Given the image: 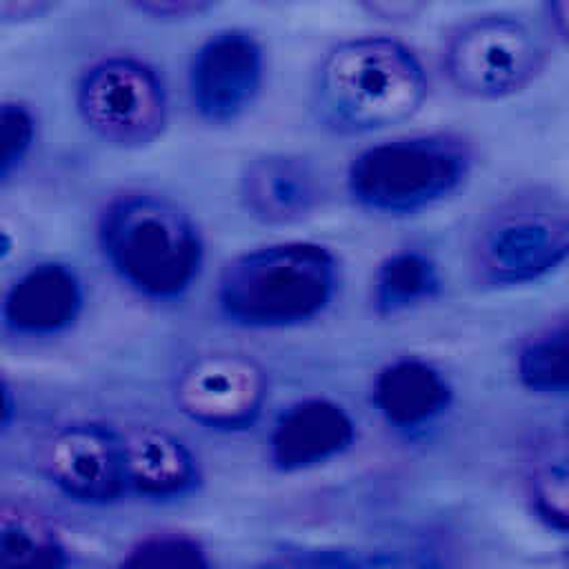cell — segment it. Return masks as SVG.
<instances>
[{"label": "cell", "mask_w": 569, "mask_h": 569, "mask_svg": "<svg viewBox=\"0 0 569 569\" xmlns=\"http://www.w3.org/2000/svg\"><path fill=\"white\" fill-rule=\"evenodd\" d=\"M429 96L418 53L391 36H358L320 60L311 98L318 120L345 136L385 131L411 120Z\"/></svg>", "instance_id": "obj_1"}, {"label": "cell", "mask_w": 569, "mask_h": 569, "mask_svg": "<svg viewBox=\"0 0 569 569\" xmlns=\"http://www.w3.org/2000/svg\"><path fill=\"white\" fill-rule=\"evenodd\" d=\"M96 240L109 269L153 302L180 300L204 262V240L191 213L149 189L109 198L98 213Z\"/></svg>", "instance_id": "obj_2"}, {"label": "cell", "mask_w": 569, "mask_h": 569, "mask_svg": "<svg viewBox=\"0 0 569 569\" xmlns=\"http://www.w3.org/2000/svg\"><path fill=\"white\" fill-rule=\"evenodd\" d=\"M338 256L322 242L282 240L233 256L216 282V307L242 329L302 327L329 311L340 291Z\"/></svg>", "instance_id": "obj_3"}, {"label": "cell", "mask_w": 569, "mask_h": 569, "mask_svg": "<svg viewBox=\"0 0 569 569\" xmlns=\"http://www.w3.org/2000/svg\"><path fill=\"white\" fill-rule=\"evenodd\" d=\"M569 262V196L547 184L518 187L476 222L469 264L487 289L536 284Z\"/></svg>", "instance_id": "obj_4"}, {"label": "cell", "mask_w": 569, "mask_h": 569, "mask_svg": "<svg viewBox=\"0 0 569 569\" xmlns=\"http://www.w3.org/2000/svg\"><path fill=\"white\" fill-rule=\"evenodd\" d=\"M473 164L476 149L462 133L398 136L353 156L347 167V191L369 213L411 216L458 193Z\"/></svg>", "instance_id": "obj_5"}, {"label": "cell", "mask_w": 569, "mask_h": 569, "mask_svg": "<svg viewBox=\"0 0 569 569\" xmlns=\"http://www.w3.org/2000/svg\"><path fill=\"white\" fill-rule=\"evenodd\" d=\"M547 67V47L525 20L482 13L453 24L440 49L449 87L471 100H502L531 87Z\"/></svg>", "instance_id": "obj_6"}, {"label": "cell", "mask_w": 569, "mask_h": 569, "mask_svg": "<svg viewBox=\"0 0 569 569\" xmlns=\"http://www.w3.org/2000/svg\"><path fill=\"white\" fill-rule=\"evenodd\" d=\"M73 104L87 131L116 149L149 147L162 138L169 122L162 76L131 53L93 60L76 80Z\"/></svg>", "instance_id": "obj_7"}, {"label": "cell", "mask_w": 569, "mask_h": 569, "mask_svg": "<svg viewBox=\"0 0 569 569\" xmlns=\"http://www.w3.org/2000/svg\"><path fill=\"white\" fill-rule=\"evenodd\" d=\"M267 398V369L244 351L198 353L182 365L173 382V402L180 413L218 433L251 429L260 420Z\"/></svg>", "instance_id": "obj_8"}, {"label": "cell", "mask_w": 569, "mask_h": 569, "mask_svg": "<svg viewBox=\"0 0 569 569\" xmlns=\"http://www.w3.org/2000/svg\"><path fill=\"white\" fill-rule=\"evenodd\" d=\"M42 473L64 498L107 507L129 493L122 429L73 420L49 433L40 453Z\"/></svg>", "instance_id": "obj_9"}, {"label": "cell", "mask_w": 569, "mask_h": 569, "mask_svg": "<svg viewBox=\"0 0 569 569\" xmlns=\"http://www.w3.org/2000/svg\"><path fill=\"white\" fill-rule=\"evenodd\" d=\"M264 49L247 29H220L191 53L187 93L196 116L211 127L240 120L264 84Z\"/></svg>", "instance_id": "obj_10"}, {"label": "cell", "mask_w": 569, "mask_h": 569, "mask_svg": "<svg viewBox=\"0 0 569 569\" xmlns=\"http://www.w3.org/2000/svg\"><path fill=\"white\" fill-rule=\"evenodd\" d=\"M356 438L358 422L342 402L307 396L273 418L267 436V460L280 473H302L345 456Z\"/></svg>", "instance_id": "obj_11"}, {"label": "cell", "mask_w": 569, "mask_h": 569, "mask_svg": "<svg viewBox=\"0 0 569 569\" xmlns=\"http://www.w3.org/2000/svg\"><path fill=\"white\" fill-rule=\"evenodd\" d=\"M87 291L80 273L60 260L20 271L2 296V327L18 338H56L82 316Z\"/></svg>", "instance_id": "obj_12"}, {"label": "cell", "mask_w": 569, "mask_h": 569, "mask_svg": "<svg viewBox=\"0 0 569 569\" xmlns=\"http://www.w3.org/2000/svg\"><path fill=\"white\" fill-rule=\"evenodd\" d=\"M244 211L271 227L307 220L322 200L325 187L318 169L298 153L271 151L251 158L238 180Z\"/></svg>", "instance_id": "obj_13"}, {"label": "cell", "mask_w": 569, "mask_h": 569, "mask_svg": "<svg viewBox=\"0 0 569 569\" xmlns=\"http://www.w3.org/2000/svg\"><path fill=\"white\" fill-rule=\"evenodd\" d=\"M129 493L153 502L189 498L202 482L200 460L173 431L153 425L122 429Z\"/></svg>", "instance_id": "obj_14"}, {"label": "cell", "mask_w": 569, "mask_h": 569, "mask_svg": "<svg viewBox=\"0 0 569 569\" xmlns=\"http://www.w3.org/2000/svg\"><path fill=\"white\" fill-rule=\"evenodd\" d=\"M453 402L449 376L429 358L398 356L371 382V405L393 429L413 431L442 418Z\"/></svg>", "instance_id": "obj_15"}, {"label": "cell", "mask_w": 569, "mask_h": 569, "mask_svg": "<svg viewBox=\"0 0 569 569\" xmlns=\"http://www.w3.org/2000/svg\"><path fill=\"white\" fill-rule=\"evenodd\" d=\"M69 545L58 527L22 500L0 507V567L4 569H62L69 565Z\"/></svg>", "instance_id": "obj_16"}, {"label": "cell", "mask_w": 569, "mask_h": 569, "mask_svg": "<svg viewBox=\"0 0 569 569\" xmlns=\"http://www.w3.org/2000/svg\"><path fill=\"white\" fill-rule=\"evenodd\" d=\"M442 276L436 260L420 249H398L387 253L371 278V309L382 318H393L422 307L440 296Z\"/></svg>", "instance_id": "obj_17"}, {"label": "cell", "mask_w": 569, "mask_h": 569, "mask_svg": "<svg viewBox=\"0 0 569 569\" xmlns=\"http://www.w3.org/2000/svg\"><path fill=\"white\" fill-rule=\"evenodd\" d=\"M518 385L533 396H569V316L551 318L529 331L513 360Z\"/></svg>", "instance_id": "obj_18"}, {"label": "cell", "mask_w": 569, "mask_h": 569, "mask_svg": "<svg viewBox=\"0 0 569 569\" xmlns=\"http://www.w3.org/2000/svg\"><path fill=\"white\" fill-rule=\"evenodd\" d=\"M531 513L549 529L569 533V436L542 440L525 471Z\"/></svg>", "instance_id": "obj_19"}, {"label": "cell", "mask_w": 569, "mask_h": 569, "mask_svg": "<svg viewBox=\"0 0 569 569\" xmlns=\"http://www.w3.org/2000/svg\"><path fill=\"white\" fill-rule=\"evenodd\" d=\"M120 565L133 569H207L211 567V558L207 545L196 533L162 529L133 540Z\"/></svg>", "instance_id": "obj_20"}, {"label": "cell", "mask_w": 569, "mask_h": 569, "mask_svg": "<svg viewBox=\"0 0 569 569\" xmlns=\"http://www.w3.org/2000/svg\"><path fill=\"white\" fill-rule=\"evenodd\" d=\"M38 138V118L22 100H4L0 104V180L7 184L31 156Z\"/></svg>", "instance_id": "obj_21"}, {"label": "cell", "mask_w": 569, "mask_h": 569, "mask_svg": "<svg viewBox=\"0 0 569 569\" xmlns=\"http://www.w3.org/2000/svg\"><path fill=\"white\" fill-rule=\"evenodd\" d=\"M138 13L160 22H182L207 13L218 0H127Z\"/></svg>", "instance_id": "obj_22"}, {"label": "cell", "mask_w": 569, "mask_h": 569, "mask_svg": "<svg viewBox=\"0 0 569 569\" xmlns=\"http://www.w3.org/2000/svg\"><path fill=\"white\" fill-rule=\"evenodd\" d=\"M369 16L385 22H411L422 16L429 0H356Z\"/></svg>", "instance_id": "obj_23"}, {"label": "cell", "mask_w": 569, "mask_h": 569, "mask_svg": "<svg viewBox=\"0 0 569 569\" xmlns=\"http://www.w3.org/2000/svg\"><path fill=\"white\" fill-rule=\"evenodd\" d=\"M60 0H0V20L4 24H24L49 16Z\"/></svg>", "instance_id": "obj_24"}, {"label": "cell", "mask_w": 569, "mask_h": 569, "mask_svg": "<svg viewBox=\"0 0 569 569\" xmlns=\"http://www.w3.org/2000/svg\"><path fill=\"white\" fill-rule=\"evenodd\" d=\"M545 11L553 33L569 47V0H545Z\"/></svg>", "instance_id": "obj_25"}, {"label": "cell", "mask_w": 569, "mask_h": 569, "mask_svg": "<svg viewBox=\"0 0 569 569\" xmlns=\"http://www.w3.org/2000/svg\"><path fill=\"white\" fill-rule=\"evenodd\" d=\"M253 4H260V7H269V9H284V7H296V4H302L307 0H249Z\"/></svg>", "instance_id": "obj_26"}, {"label": "cell", "mask_w": 569, "mask_h": 569, "mask_svg": "<svg viewBox=\"0 0 569 569\" xmlns=\"http://www.w3.org/2000/svg\"><path fill=\"white\" fill-rule=\"evenodd\" d=\"M467 2H473V0H467Z\"/></svg>", "instance_id": "obj_27"}]
</instances>
